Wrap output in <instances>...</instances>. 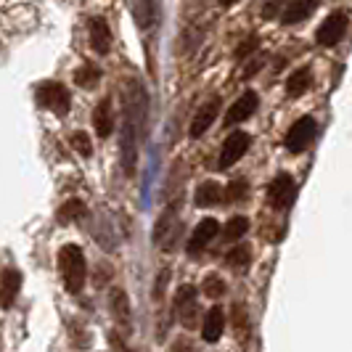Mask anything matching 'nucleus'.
I'll return each instance as SVG.
<instances>
[{
    "label": "nucleus",
    "instance_id": "1",
    "mask_svg": "<svg viewBox=\"0 0 352 352\" xmlns=\"http://www.w3.org/2000/svg\"><path fill=\"white\" fill-rule=\"evenodd\" d=\"M122 167L127 175H135L138 167V146H141L143 127H146V111H148V96L138 80H130L122 96Z\"/></svg>",
    "mask_w": 352,
    "mask_h": 352
},
{
    "label": "nucleus",
    "instance_id": "2",
    "mask_svg": "<svg viewBox=\"0 0 352 352\" xmlns=\"http://www.w3.org/2000/svg\"><path fill=\"white\" fill-rule=\"evenodd\" d=\"M58 273L64 278V286L69 294H80L85 278H88V263H85V254L77 244H64L58 252Z\"/></svg>",
    "mask_w": 352,
    "mask_h": 352
},
{
    "label": "nucleus",
    "instance_id": "3",
    "mask_svg": "<svg viewBox=\"0 0 352 352\" xmlns=\"http://www.w3.org/2000/svg\"><path fill=\"white\" fill-rule=\"evenodd\" d=\"M347 24H350V19L344 11H334L331 16L323 19V24L318 27L316 32V40L318 45H323V48H334L336 43H342V37L347 35Z\"/></svg>",
    "mask_w": 352,
    "mask_h": 352
},
{
    "label": "nucleus",
    "instance_id": "4",
    "mask_svg": "<svg viewBox=\"0 0 352 352\" xmlns=\"http://www.w3.org/2000/svg\"><path fill=\"white\" fill-rule=\"evenodd\" d=\"M294 196H297V183L294 177L281 173V175L273 177V183L267 186V204L273 210H289L294 204Z\"/></svg>",
    "mask_w": 352,
    "mask_h": 352
},
{
    "label": "nucleus",
    "instance_id": "5",
    "mask_svg": "<svg viewBox=\"0 0 352 352\" xmlns=\"http://www.w3.org/2000/svg\"><path fill=\"white\" fill-rule=\"evenodd\" d=\"M37 104L43 109H51L53 114H67L69 111V90L64 88L61 82H43L37 88Z\"/></svg>",
    "mask_w": 352,
    "mask_h": 352
},
{
    "label": "nucleus",
    "instance_id": "6",
    "mask_svg": "<svg viewBox=\"0 0 352 352\" xmlns=\"http://www.w3.org/2000/svg\"><path fill=\"white\" fill-rule=\"evenodd\" d=\"M318 133V124L313 117H300L297 122L289 127V133H286V138H283V143H286V148L289 151H294V154H302L310 143H313V138H316Z\"/></svg>",
    "mask_w": 352,
    "mask_h": 352
},
{
    "label": "nucleus",
    "instance_id": "7",
    "mask_svg": "<svg viewBox=\"0 0 352 352\" xmlns=\"http://www.w3.org/2000/svg\"><path fill=\"white\" fill-rule=\"evenodd\" d=\"M249 148V135L244 133V130H239V133H230L228 138H226V143H223V148H220V170H228V167H233L239 159L247 154Z\"/></svg>",
    "mask_w": 352,
    "mask_h": 352
},
{
    "label": "nucleus",
    "instance_id": "8",
    "mask_svg": "<svg viewBox=\"0 0 352 352\" xmlns=\"http://www.w3.org/2000/svg\"><path fill=\"white\" fill-rule=\"evenodd\" d=\"M257 106H260V98H257V93L254 90H247V93H241V98H236L233 106L228 109V114H226V124H239L249 120L254 111H257Z\"/></svg>",
    "mask_w": 352,
    "mask_h": 352
},
{
    "label": "nucleus",
    "instance_id": "9",
    "mask_svg": "<svg viewBox=\"0 0 352 352\" xmlns=\"http://www.w3.org/2000/svg\"><path fill=\"white\" fill-rule=\"evenodd\" d=\"M109 310H111V318L117 320V326L124 329V331H130V326H133V316H130V300H127V294H124V289H111L109 292Z\"/></svg>",
    "mask_w": 352,
    "mask_h": 352
},
{
    "label": "nucleus",
    "instance_id": "10",
    "mask_svg": "<svg viewBox=\"0 0 352 352\" xmlns=\"http://www.w3.org/2000/svg\"><path fill=\"white\" fill-rule=\"evenodd\" d=\"M19 289H21V273L14 267H6L3 276H0V307L8 310L19 297Z\"/></svg>",
    "mask_w": 352,
    "mask_h": 352
},
{
    "label": "nucleus",
    "instance_id": "11",
    "mask_svg": "<svg viewBox=\"0 0 352 352\" xmlns=\"http://www.w3.org/2000/svg\"><path fill=\"white\" fill-rule=\"evenodd\" d=\"M220 233V223L214 220V217H207V220H201L199 226L194 228V233H191V241H188V252L191 254H199L201 249L210 244L212 239Z\"/></svg>",
    "mask_w": 352,
    "mask_h": 352
},
{
    "label": "nucleus",
    "instance_id": "12",
    "mask_svg": "<svg viewBox=\"0 0 352 352\" xmlns=\"http://www.w3.org/2000/svg\"><path fill=\"white\" fill-rule=\"evenodd\" d=\"M318 3L320 0H289L286 6H283V14H281V21L286 27H292V24H300L305 19L310 16L313 11L318 8Z\"/></svg>",
    "mask_w": 352,
    "mask_h": 352
},
{
    "label": "nucleus",
    "instance_id": "13",
    "mask_svg": "<svg viewBox=\"0 0 352 352\" xmlns=\"http://www.w3.org/2000/svg\"><path fill=\"white\" fill-rule=\"evenodd\" d=\"M217 114H220V98H212V101H207V104L196 111L194 122H191V135L194 138L204 135L210 130V124L217 120Z\"/></svg>",
    "mask_w": 352,
    "mask_h": 352
},
{
    "label": "nucleus",
    "instance_id": "14",
    "mask_svg": "<svg viewBox=\"0 0 352 352\" xmlns=\"http://www.w3.org/2000/svg\"><path fill=\"white\" fill-rule=\"evenodd\" d=\"M226 331V310L223 307H212L210 313L204 316V323H201V339L204 342H217Z\"/></svg>",
    "mask_w": 352,
    "mask_h": 352
},
{
    "label": "nucleus",
    "instance_id": "15",
    "mask_svg": "<svg viewBox=\"0 0 352 352\" xmlns=\"http://www.w3.org/2000/svg\"><path fill=\"white\" fill-rule=\"evenodd\" d=\"M223 199H226L223 186L214 183V180H204V183L196 188L194 204L196 207H217V204H223Z\"/></svg>",
    "mask_w": 352,
    "mask_h": 352
},
{
    "label": "nucleus",
    "instance_id": "16",
    "mask_svg": "<svg viewBox=\"0 0 352 352\" xmlns=\"http://www.w3.org/2000/svg\"><path fill=\"white\" fill-rule=\"evenodd\" d=\"M90 45H93V51L96 53H109L111 48V30H109V24H106L104 19H90Z\"/></svg>",
    "mask_w": 352,
    "mask_h": 352
},
{
    "label": "nucleus",
    "instance_id": "17",
    "mask_svg": "<svg viewBox=\"0 0 352 352\" xmlns=\"http://www.w3.org/2000/svg\"><path fill=\"white\" fill-rule=\"evenodd\" d=\"M93 127H96L98 138H109L111 135V130H114V114H111V101L109 98H104L101 104L96 106V111H93Z\"/></svg>",
    "mask_w": 352,
    "mask_h": 352
},
{
    "label": "nucleus",
    "instance_id": "18",
    "mask_svg": "<svg viewBox=\"0 0 352 352\" xmlns=\"http://www.w3.org/2000/svg\"><path fill=\"white\" fill-rule=\"evenodd\" d=\"M310 82H313L310 69H307V67H300V69H294L289 74V80H286V93H289L292 98H300L302 93L310 90Z\"/></svg>",
    "mask_w": 352,
    "mask_h": 352
},
{
    "label": "nucleus",
    "instance_id": "19",
    "mask_svg": "<svg viewBox=\"0 0 352 352\" xmlns=\"http://www.w3.org/2000/svg\"><path fill=\"white\" fill-rule=\"evenodd\" d=\"M98 80H101V69L96 64H82L80 69L74 72V82L82 90H93L98 85Z\"/></svg>",
    "mask_w": 352,
    "mask_h": 352
},
{
    "label": "nucleus",
    "instance_id": "20",
    "mask_svg": "<svg viewBox=\"0 0 352 352\" xmlns=\"http://www.w3.org/2000/svg\"><path fill=\"white\" fill-rule=\"evenodd\" d=\"M230 323H233V329H236V339L239 342H247L249 336V316L247 310H244V305H236L233 310H230Z\"/></svg>",
    "mask_w": 352,
    "mask_h": 352
},
{
    "label": "nucleus",
    "instance_id": "21",
    "mask_svg": "<svg viewBox=\"0 0 352 352\" xmlns=\"http://www.w3.org/2000/svg\"><path fill=\"white\" fill-rule=\"evenodd\" d=\"M249 230V220L244 214H236V217H230L228 223H226V230H223V236H226V241H239V239H244Z\"/></svg>",
    "mask_w": 352,
    "mask_h": 352
},
{
    "label": "nucleus",
    "instance_id": "22",
    "mask_svg": "<svg viewBox=\"0 0 352 352\" xmlns=\"http://www.w3.org/2000/svg\"><path fill=\"white\" fill-rule=\"evenodd\" d=\"M82 214H85V201H82V199H69L67 204H61L58 220H61V223H72V220H77V217H82Z\"/></svg>",
    "mask_w": 352,
    "mask_h": 352
},
{
    "label": "nucleus",
    "instance_id": "23",
    "mask_svg": "<svg viewBox=\"0 0 352 352\" xmlns=\"http://www.w3.org/2000/svg\"><path fill=\"white\" fill-rule=\"evenodd\" d=\"M201 292H204L210 300H220V297L226 294V281H223L217 273H210V276L204 278V283H201Z\"/></svg>",
    "mask_w": 352,
    "mask_h": 352
},
{
    "label": "nucleus",
    "instance_id": "24",
    "mask_svg": "<svg viewBox=\"0 0 352 352\" xmlns=\"http://www.w3.org/2000/svg\"><path fill=\"white\" fill-rule=\"evenodd\" d=\"M226 263L230 267H236V270H244L249 263H252V249L249 247H233L228 252V257H226Z\"/></svg>",
    "mask_w": 352,
    "mask_h": 352
},
{
    "label": "nucleus",
    "instance_id": "25",
    "mask_svg": "<svg viewBox=\"0 0 352 352\" xmlns=\"http://www.w3.org/2000/svg\"><path fill=\"white\" fill-rule=\"evenodd\" d=\"M196 302V289L191 283H186V286H180L175 294V313H180L183 307H188V305H194Z\"/></svg>",
    "mask_w": 352,
    "mask_h": 352
},
{
    "label": "nucleus",
    "instance_id": "26",
    "mask_svg": "<svg viewBox=\"0 0 352 352\" xmlns=\"http://www.w3.org/2000/svg\"><path fill=\"white\" fill-rule=\"evenodd\" d=\"M72 148L77 151V154H82V157H90L93 154V143H90L88 133H72Z\"/></svg>",
    "mask_w": 352,
    "mask_h": 352
},
{
    "label": "nucleus",
    "instance_id": "27",
    "mask_svg": "<svg viewBox=\"0 0 352 352\" xmlns=\"http://www.w3.org/2000/svg\"><path fill=\"white\" fill-rule=\"evenodd\" d=\"M175 214H177V207H173L170 212H164L162 217H159V223H157V228H154V241H162L164 239V230H170L173 228V220H175Z\"/></svg>",
    "mask_w": 352,
    "mask_h": 352
},
{
    "label": "nucleus",
    "instance_id": "28",
    "mask_svg": "<svg viewBox=\"0 0 352 352\" xmlns=\"http://www.w3.org/2000/svg\"><path fill=\"white\" fill-rule=\"evenodd\" d=\"M230 201H241L244 196H247V180H233L228 186V191H226Z\"/></svg>",
    "mask_w": 352,
    "mask_h": 352
},
{
    "label": "nucleus",
    "instance_id": "29",
    "mask_svg": "<svg viewBox=\"0 0 352 352\" xmlns=\"http://www.w3.org/2000/svg\"><path fill=\"white\" fill-rule=\"evenodd\" d=\"M109 347H111V352H135L127 342H124L122 336L117 334V331H111V334H109Z\"/></svg>",
    "mask_w": 352,
    "mask_h": 352
},
{
    "label": "nucleus",
    "instance_id": "30",
    "mask_svg": "<svg viewBox=\"0 0 352 352\" xmlns=\"http://www.w3.org/2000/svg\"><path fill=\"white\" fill-rule=\"evenodd\" d=\"M170 283V270H162L157 276V283H154V300H162L164 297V286Z\"/></svg>",
    "mask_w": 352,
    "mask_h": 352
},
{
    "label": "nucleus",
    "instance_id": "31",
    "mask_svg": "<svg viewBox=\"0 0 352 352\" xmlns=\"http://www.w3.org/2000/svg\"><path fill=\"white\" fill-rule=\"evenodd\" d=\"M257 48V37H249V40H244L241 45H239V51H236V58L241 61V58H247L249 53Z\"/></svg>",
    "mask_w": 352,
    "mask_h": 352
},
{
    "label": "nucleus",
    "instance_id": "32",
    "mask_svg": "<svg viewBox=\"0 0 352 352\" xmlns=\"http://www.w3.org/2000/svg\"><path fill=\"white\" fill-rule=\"evenodd\" d=\"M170 352H191V342H188L186 336H180V339H175V342H173Z\"/></svg>",
    "mask_w": 352,
    "mask_h": 352
},
{
    "label": "nucleus",
    "instance_id": "33",
    "mask_svg": "<svg viewBox=\"0 0 352 352\" xmlns=\"http://www.w3.org/2000/svg\"><path fill=\"white\" fill-rule=\"evenodd\" d=\"M98 267H101V270H98V276H96V286H101L104 281H109V276H111V270H104V267H109V265L101 263Z\"/></svg>",
    "mask_w": 352,
    "mask_h": 352
},
{
    "label": "nucleus",
    "instance_id": "34",
    "mask_svg": "<svg viewBox=\"0 0 352 352\" xmlns=\"http://www.w3.org/2000/svg\"><path fill=\"white\" fill-rule=\"evenodd\" d=\"M233 3H239V0H220V6H233Z\"/></svg>",
    "mask_w": 352,
    "mask_h": 352
}]
</instances>
